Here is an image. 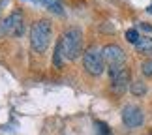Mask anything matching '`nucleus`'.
Instances as JSON below:
<instances>
[{
  "instance_id": "nucleus-1",
  "label": "nucleus",
  "mask_w": 152,
  "mask_h": 135,
  "mask_svg": "<svg viewBox=\"0 0 152 135\" xmlns=\"http://www.w3.org/2000/svg\"><path fill=\"white\" fill-rule=\"evenodd\" d=\"M58 43H60L62 55H64L66 60L79 58L81 51H83V32H81V28H77V26L68 28V30L62 34V38L58 39Z\"/></svg>"
},
{
  "instance_id": "nucleus-2",
  "label": "nucleus",
  "mask_w": 152,
  "mask_h": 135,
  "mask_svg": "<svg viewBox=\"0 0 152 135\" xmlns=\"http://www.w3.org/2000/svg\"><path fill=\"white\" fill-rule=\"evenodd\" d=\"M51 34H53V26L51 21L47 19H39L30 26V45L36 53H45L51 42Z\"/></svg>"
},
{
  "instance_id": "nucleus-3",
  "label": "nucleus",
  "mask_w": 152,
  "mask_h": 135,
  "mask_svg": "<svg viewBox=\"0 0 152 135\" xmlns=\"http://www.w3.org/2000/svg\"><path fill=\"white\" fill-rule=\"evenodd\" d=\"M83 66L86 69V73L92 75V77H100L105 72V60L102 55V49L96 45H90L88 49L85 51L83 55Z\"/></svg>"
},
{
  "instance_id": "nucleus-4",
  "label": "nucleus",
  "mask_w": 152,
  "mask_h": 135,
  "mask_svg": "<svg viewBox=\"0 0 152 135\" xmlns=\"http://www.w3.org/2000/svg\"><path fill=\"white\" fill-rule=\"evenodd\" d=\"M23 32H25V19H23V13L19 9L13 11V13H10L0 23V36L10 34V36L19 38V36H23Z\"/></svg>"
},
{
  "instance_id": "nucleus-5",
  "label": "nucleus",
  "mask_w": 152,
  "mask_h": 135,
  "mask_svg": "<svg viewBox=\"0 0 152 135\" xmlns=\"http://www.w3.org/2000/svg\"><path fill=\"white\" fill-rule=\"evenodd\" d=\"M102 55H103V60H105L107 66H120V64H124V60H126V55H124V51H122V47L116 45V43L105 45L102 49Z\"/></svg>"
},
{
  "instance_id": "nucleus-6",
  "label": "nucleus",
  "mask_w": 152,
  "mask_h": 135,
  "mask_svg": "<svg viewBox=\"0 0 152 135\" xmlns=\"http://www.w3.org/2000/svg\"><path fill=\"white\" fill-rule=\"evenodd\" d=\"M145 120L143 111L137 107V105H126L122 109V122H124L126 128H139Z\"/></svg>"
},
{
  "instance_id": "nucleus-7",
  "label": "nucleus",
  "mask_w": 152,
  "mask_h": 135,
  "mask_svg": "<svg viewBox=\"0 0 152 135\" xmlns=\"http://www.w3.org/2000/svg\"><path fill=\"white\" fill-rule=\"evenodd\" d=\"M128 88H130V72H128V68H124L116 77L111 79V90H113L116 96H120V94H124Z\"/></svg>"
},
{
  "instance_id": "nucleus-8",
  "label": "nucleus",
  "mask_w": 152,
  "mask_h": 135,
  "mask_svg": "<svg viewBox=\"0 0 152 135\" xmlns=\"http://www.w3.org/2000/svg\"><path fill=\"white\" fill-rule=\"evenodd\" d=\"M135 49H137V53H141V55H152V38H148V36L141 38L135 43Z\"/></svg>"
},
{
  "instance_id": "nucleus-9",
  "label": "nucleus",
  "mask_w": 152,
  "mask_h": 135,
  "mask_svg": "<svg viewBox=\"0 0 152 135\" xmlns=\"http://www.w3.org/2000/svg\"><path fill=\"white\" fill-rule=\"evenodd\" d=\"M147 85L143 83V81H135V83H132V86H130V92L133 94L135 98H141V96H145L147 94Z\"/></svg>"
},
{
  "instance_id": "nucleus-10",
  "label": "nucleus",
  "mask_w": 152,
  "mask_h": 135,
  "mask_svg": "<svg viewBox=\"0 0 152 135\" xmlns=\"http://www.w3.org/2000/svg\"><path fill=\"white\" fill-rule=\"evenodd\" d=\"M64 55H62V49H60V43H56L55 47V55H53V64H55V68H62L64 66Z\"/></svg>"
},
{
  "instance_id": "nucleus-11",
  "label": "nucleus",
  "mask_w": 152,
  "mask_h": 135,
  "mask_svg": "<svg viewBox=\"0 0 152 135\" xmlns=\"http://www.w3.org/2000/svg\"><path fill=\"white\" fill-rule=\"evenodd\" d=\"M139 39H141V36H139L137 28H130V30H126V42L128 43H133V45H135Z\"/></svg>"
},
{
  "instance_id": "nucleus-12",
  "label": "nucleus",
  "mask_w": 152,
  "mask_h": 135,
  "mask_svg": "<svg viewBox=\"0 0 152 135\" xmlns=\"http://www.w3.org/2000/svg\"><path fill=\"white\" fill-rule=\"evenodd\" d=\"M94 128H96V135H111L109 126L105 124V122H102V120L94 122Z\"/></svg>"
},
{
  "instance_id": "nucleus-13",
  "label": "nucleus",
  "mask_w": 152,
  "mask_h": 135,
  "mask_svg": "<svg viewBox=\"0 0 152 135\" xmlns=\"http://www.w3.org/2000/svg\"><path fill=\"white\" fill-rule=\"evenodd\" d=\"M141 73L145 77H152V58H148V60H145L141 64Z\"/></svg>"
},
{
  "instance_id": "nucleus-14",
  "label": "nucleus",
  "mask_w": 152,
  "mask_h": 135,
  "mask_svg": "<svg viewBox=\"0 0 152 135\" xmlns=\"http://www.w3.org/2000/svg\"><path fill=\"white\" fill-rule=\"evenodd\" d=\"M49 9L53 11V13H56V15H62V13H64V9H62L60 2H55V4H51V6H49Z\"/></svg>"
},
{
  "instance_id": "nucleus-15",
  "label": "nucleus",
  "mask_w": 152,
  "mask_h": 135,
  "mask_svg": "<svg viewBox=\"0 0 152 135\" xmlns=\"http://www.w3.org/2000/svg\"><path fill=\"white\" fill-rule=\"evenodd\" d=\"M34 2H38V4H42V6H47V8H49V6H51V4H55L56 0H34Z\"/></svg>"
},
{
  "instance_id": "nucleus-16",
  "label": "nucleus",
  "mask_w": 152,
  "mask_h": 135,
  "mask_svg": "<svg viewBox=\"0 0 152 135\" xmlns=\"http://www.w3.org/2000/svg\"><path fill=\"white\" fill-rule=\"evenodd\" d=\"M139 28H141V30H145V32H152V26H150V25H145V23H141V25H139Z\"/></svg>"
}]
</instances>
